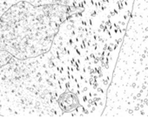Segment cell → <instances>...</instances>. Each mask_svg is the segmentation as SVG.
I'll list each match as a JSON object with an SVG mask.
<instances>
[{"instance_id": "2", "label": "cell", "mask_w": 148, "mask_h": 117, "mask_svg": "<svg viewBox=\"0 0 148 117\" xmlns=\"http://www.w3.org/2000/svg\"><path fill=\"white\" fill-rule=\"evenodd\" d=\"M12 57L13 56L10 52L0 49V67L6 65L12 60Z\"/></svg>"}, {"instance_id": "1", "label": "cell", "mask_w": 148, "mask_h": 117, "mask_svg": "<svg viewBox=\"0 0 148 117\" xmlns=\"http://www.w3.org/2000/svg\"><path fill=\"white\" fill-rule=\"evenodd\" d=\"M58 8L25 1L12 6L0 18V49L18 60L49 52L63 21Z\"/></svg>"}]
</instances>
